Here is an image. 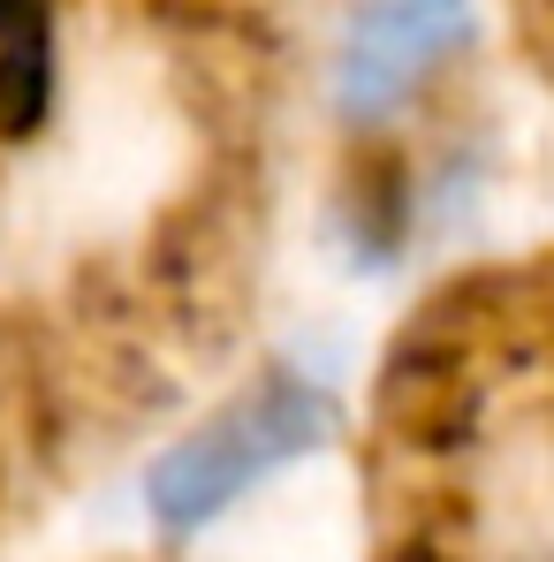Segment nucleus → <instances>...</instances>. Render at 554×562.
Instances as JSON below:
<instances>
[{
	"mask_svg": "<svg viewBox=\"0 0 554 562\" xmlns=\"http://www.w3.org/2000/svg\"><path fill=\"white\" fill-rule=\"evenodd\" d=\"M471 38H478L471 0H358L335 46V114L350 130H380Z\"/></svg>",
	"mask_w": 554,
	"mask_h": 562,
	"instance_id": "2",
	"label": "nucleus"
},
{
	"mask_svg": "<svg viewBox=\"0 0 554 562\" xmlns=\"http://www.w3.org/2000/svg\"><path fill=\"white\" fill-rule=\"evenodd\" d=\"M342 434V403L304 373H259L236 403H221L205 426H190L183 441L152 464L145 479V509L168 540L205 532L228 502H244L259 479L281 464L327 449Z\"/></svg>",
	"mask_w": 554,
	"mask_h": 562,
	"instance_id": "1",
	"label": "nucleus"
}]
</instances>
